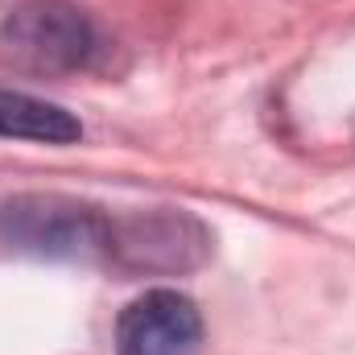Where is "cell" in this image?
<instances>
[{
    "mask_svg": "<svg viewBox=\"0 0 355 355\" xmlns=\"http://www.w3.org/2000/svg\"><path fill=\"white\" fill-rule=\"evenodd\" d=\"M112 219L71 194H12L0 202V248L33 261H99Z\"/></svg>",
    "mask_w": 355,
    "mask_h": 355,
    "instance_id": "6da1fadb",
    "label": "cell"
},
{
    "mask_svg": "<svg viewBox=\"0 0 355 355\" xmlns=\"http://www.w3.org/2000/svg\"><path fill=\"white\" fill-rule=\"evenodd\" d=\"M4 46L25 67L58 75L87 62L95 33L83 8H75L71 0H21L4 17Z\"/></svg>",
    "mask_w": 355,
    "mask_h": 355,
    "instance_id": "7a4b0ae2",
    "label": "cell"
},
{
    "mask_svg": "<svg viewBox=\"0 0 355 355\" xmlns=\"http://www.w3.org/2000/svg\"><path fill=\"white\" fill-rule=\"evenodd\" d=\"M211 248V236L202 232L198 219L182 211H153V215H128L112 219V244L107 257L132 272H174V268H194Z\"/></svg>",
    "mask_w": 355,
    "mask_h": 355,
    "instance_id": "3957f363",
    "label": "cell"
},
{
    "mask_svg": "<svg viewBox=\"0 0 355 355\" xmlns=\"http://www.w3.org/2000/svg\"><path fill=\"white\" fill-rule=\"evenodd\" d=\"M202 343V314L178 289H149L124 306L116 322L120 355H194Z\"/></svg>",
    "mask_w": 355,
    "mask_h": 355,
    "instance_id": "277c9868",
    "label": "cell"
},
{
    "mask_svg": "<svg viewBox=\"0 0 355 355\" xmlns=\"http://www.w3.org/2000/svg\"><path fill=\"white\" fill-rule=\"evenodd\" d=\"M0 137L37 141V145H71V141L83 137V124L62 103L0 87Z\"/></svg>",
    "mask_w": 355,
    "mask_h": 355,
    "instance_id": "5b68a950",
    "label": "cell"
}]
</instances>
